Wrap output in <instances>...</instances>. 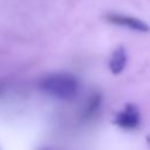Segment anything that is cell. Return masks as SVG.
I'll list each match as a JSON object with an SVG mask.
<instances>
[{
    "label": "cell",
    "mask_w": 150,
    "mask_h": 150,
    "mask_svg": "<svg viewBox=\"0 0 150 150\" xmlns=\"http://www.w3.org/2000/svg\"><path fill=\"white\" fill-rule=\"evenodd\" d=\"M114 124L124 130H135L141 124V111L134 103L125 104L114 117Z\"/></svg>",
    "instance_id": "cell-3"
},
{
    "label": "cell",
    "mask_w": 150,
    "mask_h": 150,
    "mask_svg": "<svg viewBox=\"0 0 150 150\" xmlns=\"http://www.w3.org/2000/svg\"><path fill=\"white\" fill-rule=\"evenodd\" d=\"M149 141H150V136H149Z\"/></svg>",
    "instance_id": "cell-5"
},
{
    "label": "cell",
    "mask_w": 150,
    "mask_h": 150,
    "mask_svg": "<svg viewBox=\"0 0 150 150\" xmlns=\"http://www.w3.org/2000/svg\"><path fill=\"white\" fill-rule=\"evenodd\" d=\"M103 19L105 22L112 26L122 27L124 29H129L136 33L145 34L150 32V25L146 21L130 14H125L121 12H107L103 15Z\"/></svg>",
    "instance_id": "cell-2"
},
{
    "label": "cell",
    "mask_w": 150,
    "mask_h": 150,
    "mask_svg": "<svg viewBox=\"0 0 150 150\" xmlns=\"http://www.w3.org/2000/svg\"><path fill=\"white\" fill-rule=\"evenodd\" d=\"M128 64V50L124 46H117L108 60V68L112 75H120Z\"/></svg>",
    "instance_id": "cell-4"
},
{
    "label": "cell",
    "mask_w": 150,
    "mask_h": 150,
    "mask_svg": "<svg viewBox=\"0 0 150 150\" xmlns=\"http://www.w3.org/2000/svg\"><path fill=\"white\" fill-rule=\"evenodd\" d=\"M39 88L52 97L69 101L79 94L80 82L73 74L53 73L41 77L39 81Z\"/></svg>",
    "instance_id": "cell-1"
}]
</instances>
